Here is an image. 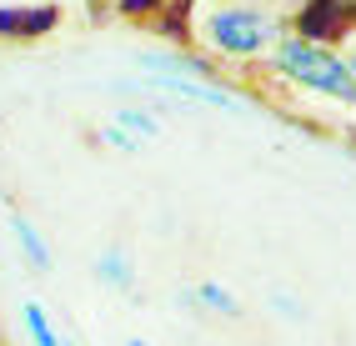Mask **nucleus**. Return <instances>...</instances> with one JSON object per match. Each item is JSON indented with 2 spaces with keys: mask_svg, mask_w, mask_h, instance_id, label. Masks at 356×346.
Segmentation results:
<instances>
[{
  "mask_svg": "<svg viewBox=\"0 0 356 346\" xmlns=\"http://www.w3.org/2000/svg\"><path fill=\"white\" fill-rule=\"evenodd\" d=\"M286 35L281 15L261 0H211L196 15V40L211 60H256Z\"/></svg>",
  "mask_w": 356,
  "mask_h": 346,
  "instance_id": "f257e3e1",
  "label": "nucleus"
},
{
  "mask_svg": "<svg viewBox=\"0 0 356 346\" xmlns=\"http://www.w3.org/2000/svg\"><path fill=\"white\" fill-rule=\"evenodd\" d=\"M271 71L281 81H291L312 96H326V101H341V106H356V76L346 56H337L331 45L312 40V35H281L271 45Z\"/></svg>",
  "mask_w": 356,
  "mask_h": 346,
  "instance_id": "f03ea898",
  "label": "nucleus"
},
{
  "mask_svg": "<svg viewBox=\"0 0 356 346\" xmlns=\"http://www.w3.org/2000/svg\"><path fill=\"white\" fill-rule=\"evenodd\" d=\"M131 85L161 90V96H176V101H196V106H216V110H236V106H241V96H236L231 85H216L211 76H186V71H146Z\"/></svg>",
  "mask_w": 356,
  "mask_h": 346,
  "instance_id": "7ed1b4c3",
  "label": "nucleus"
},
{
  "mask_svg": "<svg viewBox=\"0 0 356 346\" xmlns=\"http://www.w3.org/2000/svg\"><path fill=\"white\" fill-rule=\"evenodd\" d=\"M10 236H15V246H20V256L31 261V271H51L56 266V251H51V241L40 236V226L31 221V216H20V211H10Z\"/></svg>",
  "mask_w": 356,
  "mask_h": 346,
  "instance_id": "20e7f679",
  "label": "nucleus"
},
{
  "mask_svg": "<svg viewBox=\"0 0 356 346\" xmlns=\"http://www.w3.org/2000/svg\"><path fill=\"white\" fill-rule=\"evenodd\" d=\"M96 281L111 286V291H121V296L136 291V266H131V256H126L121 246H111V251H101V256H96Z\"/></svg>",
  "mask_w": 356,
  "mask_h": 346,
  "instance_id": "39448f33",
  "label": "nucleus"
},
{
  "mask_svg": "<svg viewBox=\"0 0 356 346\" xmlns=\"http://www.w3.org/2000/svg\"><path fill=\"white\" fill-rule=\"evenodd\" d=\"M111 121L121 126V131H131L140 146L161 141V131H165V126H161V115H151L146 106H115V110H111Z\"/></svg>",
  "mask_w": 356,
  "mask_h": 346,
  "instance_id": "423d86ee",
  "label": "nucleus"
},
{
  "mask_svg": "<svg viewBox=\"0 0 356 346\" xmlns=\"http://www.w3.org/2000/svg\"><path fill=\"white\" fill-rule=\"evenodd\" d=\"M56 26V10L51 6H35V10H0V35H45Z\"/></svg>",
  "mask_w": 356,
  "mask_h": 346,
  "instance_id": "0eeeda50",
  "label": "nucleus"
},
{
  "mask_svg": "<svg viewBox=\"0 0 356 346\" xmlns=\"http://www.w3.org/2000/svg\"><path fill=\"white\" fill-rule=\"evenodd\" d=\"M20 327H26L31 346H60V327L51 321V311H45L40 302H26V306H20Z\"/></svg>",
  "mask_w": 356,
  "mask_h": 346,
  "instance_id": "6e6552de",
  "label": "nucleus"
},
{
  "mask_svg": "<svg viewBox=\"0 0 356 346\" xmlns=\"http://www.w3.org/2000/svg\"><path fill=\"white\" fill-rule=\"evenodd\" d=\"M191 302L211 306L216 316H241V302H236V291H226L221 281H196V286H191Z\"/></svg>",
  "mask_w": 356,
  "mask_h": 346,
  "instance_id": "1a4fd4ad",
  "label": "nucleus"
},
{
  "mask_svg": "<svg viewBox=\"0 0 356 346\" xmlns=\"http://www.w3.org/2000/svg\"><path fill=\"white\" fill-rule=\"evenodd\" d=\"M96 135H101V146H115V151H121V156H136V151H140V141H136V135H131V131H121V126H115V121H111V115H106V121H101V131H96Z\"/></svg>",
  "mask_w": 356,
  "mask_h": 346,
  "instance_id": "9d476101",
  "label": "nucleus"
},
{
  "mask_svg": "<svg viewBox=\"0 0 356 346\" xmlns=\"http://www.w3.org/2000/svg\"><path fill=\"white\" fill-rule=\"evenodd\" d=\"M121 15H136V10H156V0H115Z\"/></svg>",
  "mask_w": 356,
  "mask_h": 346,
  "instance_id": "9b49d317",
  "label": "nucleus"
},
{
  "mask_svg": "<svg viewBox=\"0 0 356 346\" xmlns=\"http://www.w3.org/2000/svg\"><path fill=\"white\" fill-rule=\"evenodd\" d=\"M60 346H81V341H76V336H70V331H60Z\"/></svg>",
  "mask_w": 356,
  "mask_h": 346,
  "instance_id": "f8f14e48",
  "label": "nucleus"
},
{
  "mask_svg": "<svg viewBox=\"0 0 356 346\" xmlns=\"http://www.w3.org/2000/svg\"><path fill=\"white\" fill-rule=\"evenodd\" d=\"M126 346H151V341H146V336H131V341H126Z\"/></svg>",
  "mask_w": 356,
  "mask_h": 346,
  "instance_id": "ddd939ff",
  "label": "nucleus"
},
{
  "mask_svg": "<svg viewBox=\"0 0 356 346\" xmlns=\"http://www.w3.org/2000/svg\"><path fill=\"white\" fill-rule=\"evenodd\" d=\"M346 65H351V76H356V45H351V56H346Z\"/></svg>",
  "mask_w": 356,
  "mask_h": 346,
  "instance_id": "4468645a",
  "label": "nucleus"
}]
</instances>
